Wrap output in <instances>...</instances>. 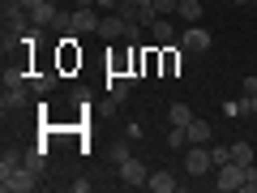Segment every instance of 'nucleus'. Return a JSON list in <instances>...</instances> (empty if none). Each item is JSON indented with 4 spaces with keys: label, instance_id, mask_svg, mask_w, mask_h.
Returning <instances> with one entry per match:
<instances>
[{
    "label": "nucleus",
    "instance_id": "19",
    "mask_svg": "<svg viewBox=\"0 0 257 193\" xmlns=\"http://www.w3.org/2000/svg\"><path fill=\"white\" fill-rule=\"evenodd\" d=\"M167 116H172V125H189V120H193V108H189V103H172V112H167Z\"/></svg>",
    "mask_w": 257,
    "mask_h": 193
},
{
    "label": "nucleus",
    "instance_id": "28",
    "mask_svg": "<svg viewBox=\"0 0 257 193\" xmlns=\"http://www.w3.org/2000/svg\"><path fill=\"white\" fill-rule=\"evenodd\" d=\"M18 5H26V9H35V5H43V0H18Z\"/></svg>",
    "mask_w": 257,
    "mask_h": 193
},
{
    "label": "nucleus",
    "instance_id": "22",
    "mask_svg": "<svg viewBox=\"0 0 257 193\" xmlns=\"http://www.w3.org/2000/svg\"><path fill=\"white\" fill-rule=\"evenodd\" d=\"M176 9H180V0H155V13H159V18H172Z\"/></svg>",
    "mask_w": 257,
    "mask_h": 193
},
{
    "label": "nucleus",
    "instance_id": "27",
    "mask_svg": "<svg viewBox=\"0 0 257 193\" xmlns=\"http://www.w3.org/2000/svg\"><path fill=\"white\" fill-rule=\"evenodd\" d=\"M248 116H257V94H248Z\"/></svg>",
    "mask_w": 257,
    "mask_h": 193
},
{
    "label": "nucleus",
    "instance_id": "10",
    "mask_svg": "<svg viewBox=\"0 0 257 193\" xmlns=\"http://www.w3.org/2000/svg\"><path fill=\"white\" fill-rule=\"evenodd\" d=\"M26 99H30L26 86H5V99H0V108H5V112H18V108H26Z\"/></svg>",
    "mask_w": 257,
    "mask_h": 193
},
{
    "label": "nucleus",
    "instance_id": "20",
    "mask_svg": "<svg viewBox=\"0 0 257 193\" xmlns=\"http://www.w3.org/2000/svg\"><path fill=\"white\" fill-rule=\"evenodd\" d=\"M167 146H172V150H184V146H189V133H184L180 125H172V133H167Z\"/></svg>",
    "mask_w": 257,
    "mask_h": 193
},
{
    "label": "nucleus",
    "instance_id": "1",
    "mask_svg": "<svg viewBox=\"0 0 257 193\" xmlns=\"http://www.w3.org/2000/svg\"><path fill=\"white\" fill-rule=\"evenodd\" d=\"M184 172H189V176H210V172H214L210 146H202V142H193V146H184Z\"/></svg>",
    "mask_w": 257,
    "mask_h": 193
},
{
    "label": "nucleus",
    "instance_id": "6",
    "mask_svg": "<svg viewBox=\"0 0 257 193\" xmlns=\"http://www.w3.org/2000/svg\"><path fill=\"white\" fill-rule=\"evenodd\" d=\"M116 172H120V180H124L128 189H142V184L150 180V176H146V163H142V159H133V155H128L124 163L116 167Z\"/></svg>",
    "mask_w": 257,
    "mask_h": 193
},
{
    "label": "nucleus",
    "instance_id": "18",
    "mask_svg": "<svg viewBox=\"0 0 257 193\" xmlns=\"http://www.w3.org/2000/svg\"><path fill=\"white\" fill-rule=\"evenodd\" d=\"M22 163H26V150H18V146H13V150H5V159H0V176H5V172H13V167H22Z\"/></svg>",
    "mask_w": 257,
    "mask_h": 193
},
{
    "label": "nucleus",
    "instance_id": "2",
    "mask_svg": "<svg viewBox=\"0 0 257 193\" xmlns=\"http://www.w3.org/2000/svg\"><path fill=\"white\" fill-rule=\"evenodd\" d=\"M35 184H39V172H30L26 163L0 176V189H5V193H30V189H35Z\"/></svg>",
    "mask_w": 257,
    "mask_h": 193
},
{
    "label": "nucleus",
    "instance_id": "9",
    "mask_svg": "<svg viewBox=\"0 0 257 193\" xmlns=\"http://www.w3.org/2000/svg\"><path fill=\"white\" fill-rule=\"evenodd\" d=\"M146 189H150V193H172V189H176V172H167V167H159V172H150Z\"/></svg>",
    "mask_w": 257,
    "mask_h": 193
},
{
    "label": "nucleus",
    "instance_id": "26",
    "mask_svg": "<svg viewBox=\"0 0 257 193\" xmlns=\"http://www.w3.org/2000/svg\"><path fill=\"white\" fill-rule=\"evenodd\" d=\"M244 94H257V73H248V77H244Z\"/></svg>",
    "mask_w": 257,
    "mask_h": 193
},
{
    "label": "nucleus",
    "instance_id": "14",
    "mask_svg": "<svg viewBox=\"0 0 257 193\" xmlns=\"http://www.w3.org/2000/svg\"><path fill=\"white\" fill-rule=\"evenodd\" d=\"M26 167L43 176V167H47V146H30V150H26Z\"/></svg>",
    "mask_w": 257,
    "mask_h": 193
},
{
    "label": "nucleus",
    "instance_id": "15",
    "mask_svg": "<svg viewBox=\"0 0 257 193\" xmlns=\"http://www.w3.org/2000/svg\"><path fill=\"white\" fill-rule=\"evenodd\" d=\"M231 163H240V167L253 163V142H231Z\"/></svg>",
    "mask_w": 257,
    "mask_h": 193
},
{
    "label": "nucleus",
    "instance_id": "21",
    "mask_svg": "<svg viewBox=\"0 0 257 193\" xmlns=\"http://www.w3.org/2000/svg\"><path fill=\"white\" fill-rule=\"evenodd\" d=\"M210 159H214V167L231 163V146H210Z\"/></svg>",
    "mask_w": 257,
    "mask_h": 193
},
{
    "label": "nucleus",
    "instance_id": "4",
    "mask_svg": "<svg viewBox=\"0 0 257 193\" xmlns=\"http://www.w3.org/2000/svg\"><path fill=\"white\" fill-rule=\"evenodd\" d=\"M99 22H103V13L94 9H73V18H69V35H99Z\"/></svg>",
    "mask_w": 257,
    "mask_h": 193
},
{
    "label": "nucleus",
    "instance_id": "17",
    "mask_svg": "<svg viewBox=\"0 0 257 193\" xmlns=\"http://www.w3.org/2000/svg\"><path fill=\"white\" fill-rule=\"evenodd\" d=\"M52 86H56V73H52V69H43V73L30 77V90H35V94H47Z\"/></svg>",
    "mask_w": 257,
    "mask_h": 193
},
{
    "label": "nucleus",
    "instance_id": "5",
    "mask_svg": "<svg viewBox=\"0 0 257 193\" xmlns=\"http://www.w3.org/2000/svg\"><path fill=\"white\" fill-rule=\"evenodd\" d=\"M210 43H214V39H210V30H206L202 22H197V26H189V30L180 35V47H184L189 56H202V52H210Z\"/></svg>",
    "mask_w": 257,
    "mask_h": 193
},
{
    "label": "nucleus",
    "instance_id": "16",
    "mask_svg": "<svg viewBox=\"0 0 257 193\" xmlns=\"http://www.w3.org/2000/svg\"><path fill=\"white\" fill-rule=\"evenodd\" d=\"M5 86H30V73L22 64H5Z\"/></svg>",
    "mask_w": 257,
    "mask_h": 193
},
{
    "label": "nucleus",
    "instance_id": "23",
    "mask_svg": "<svg viewBox=\"0 0 257 193\" xmlns=\"http://www.w3.org/2000/svg\"><path fill=\"white\" fill-rule=\"evenodd\" d=\"M244 193H257V163L244 167Z\"/></svg>",
    "mask_w": 257,
    "mask_h": 193
},
{
    "label": "nucleus",
    "instance_id": "12",
    "mask_svg": "<svg viewBox=\"0 0 257 193\" xmlns=\"http://www.w3.org/2000/svg\"><path fill=\"white\" fill-rule=\"evenodd\" d=\"M184 133H189V146H193V142L210 146V138H214V133H210V125H206V120H197V116H193L189 125H184Z\"/></svg>",
    "mask_w": 257,
    "mask_h": 193
},
{
    "label": "nucleus",
    "instance_id": "3",
    "mask_svg": "<svg viewBox=\"0 0 257 193\" xmlns=\"http://www.w3.org/2000/svg\"><path fill=\"white\" fill-rule=\"evenodd\" d=\"M214 189H219V193H236V189H244V167H240V163H223V167H214Z\"/></svg>",
    "mask_w": 257,
    "mask_h": 193
},
{
    "label": "nucleus",
    "instance_id": "29",
    "mask_svg": "<svg viewBox=\"0 0 257 193\" xmlns=\"http://www.w3.org/2000/svg\"><path fill=\"white\" fill-rule=\"evenodd\" d=\"M133 5H142V9H150V5H155V0H133Z\"/></svg>",
    "mask_w": 257,
    "mask_h": 193
},
{
    "label": "nucleus",
    "instance_id": "7",
    "mask_svg": "<svg viewBox=\"0 0 257 193\" xmlns=\"http://www.w3.org/2000/svg\"><path fill=\"white\" fill-rule=\"evenodd\" d=\"M128 35V22L120 18V13H103V22H99V39L103 43H116V39H124Z\"/></svg>",
    "mask_w": 257,
    "mask_h": 193
},
{
    "label": "nucleus",
    "instance_id": "13",
    "mask_svg": "<svg viewBox=\"0 0 257 193\" xmlns=\"http://www.w3.org/2000/svg\"><path fill=\"white\" fill-rule=\"evenodd\" d=\"M176 13H180V22H189V26H197V22H202V0H180V9H176Z\"/></svg>",
    "mask_w": 257,
    "mask_h": 193
},
{
    "label": "nucleus",
    "instance_id": "30",
    "mask_svg": "<svg viewBox=\"0 0 257 193\" xmlns=\"http://www.w3.org/2000/svg\"><path fill=\"white\" fill-rule=\"evenodd\" d=\"M223 5H248V0H223Z\"/></svg>",
    "mask_w": 257,
    "mask_h": 193
},
{
    "label": "nucleus",
    "instance_id": "11",
    "mask_svg": "<svg viewBox=\"0 0 257 193\" xmlns=\"http://www.w3.org/2000/svg\"><path fill=\"white\" fill-rule=\"evenodd\" d=\"M150 39H155L159 47H167V43H176V26H172V18H159L155 26H150Z\"/></svg>",
    "mask_w": 257,
    "mask_h": 193
},
{
    "label": "nucleus",
    "instance_id": "24",
    "mask_svg": "<svg viewBox=\"0 0 257 193\" xmlns=\"http://www.w3.org/2000/svg\"><path fill=\"white\" fill-rule=\"evenodd\" d=\"M128 155H133V150H128V146H111V163H116V167H120V163H124V159H128Z\"/></svg>",
    "mask_w": 257,
    "mask_h": 193
},
{
    "label": "nucleus",
    "instance_id": "8",
    "mask_svg": "<svg viewBox=\"0 0 257 193\" xmlns=\"http://www.w3.org/2000/svg\"><path fill=\"white\" fill-rule=\"evenodd\" d=\"M128 86H133V77L111 73V77H107V99H111V103H124V99H128Z\"/></svg>",
    "mask_w": 257,
    "mask_h": 193
},
{
    "label": "nucleus",
    "instance_id": "25",
    "mask_svg": "<svg viewBox=\"0 0 257 193\" xmlns=\"http://www.w3.org/2000/svg\"><path fill=\"white\" fill-rule=\"evenodd\" d=\"M124 0H94V9H103V13H116Z\"/></svg>",
    "mask_w": 257,
    "mask_h": 193
}]
</instances>
